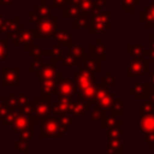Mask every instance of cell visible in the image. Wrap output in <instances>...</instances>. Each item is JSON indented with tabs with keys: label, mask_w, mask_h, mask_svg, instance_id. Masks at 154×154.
Returning a JSON list of instances; mask_svg holds the SVG:
<instances>
[{
	"label": "cell",
	"mask_w": 154,
	"mask_h": 154,
	"mask_svg": "<svg viewBox=\"0 0 154 154\" xmlns=\"http://www.w3.org/2000/svg\"><path fill=\"white\" fill-rule=\"evenodd\" d=\"M64 64L65 65H73V66H77L78 65V59H76L75 57H65L64 58Z\"/></svg>",
	"instance_id": "cell-28"
},
{
	"label": "cell",
	"mask_w": 154,
	"mask_h": 154,
	"mask_svg": "<svg viewBox=\"0 0 154 154\" xmlns=\"http://www.w3.org/2000/svg\"><path fill=\"white\" fill-rule=\"evenodd\" d=\"M67 2V0H53L52 1V5H54V6H60V5H64V4H66Z\"/></svg>",
	"instance_id": "cell-29"
},
{
	"label": "cell",
	"mask_w": 154,
	"mask_h": 154,
	"mask_svg": "<svg viewBox=\"0 0 154 154\" xmlns=\"http://www.w3.org/2000/svg\"><path fill=\"white\" fill-rule=\"evenodd\" d=\"M150 87L154 89V72L152 73V78H150Z\"/></svg>",
	"instance_id": "cell-30"
},
{
	"label": "cell",
	"mask_w": 154,
	"mask_h": 154,
	"mask_svg": "<svg viewBox=\"0 0 154 154\" xmlns=\"http://www.w3.org/2000/svg\"><path fill=\"white\" fill-rule=\"evenodd\" d=\"M57 66L53 63H40L37 70L35 71V75L40 77L41 79H51L55 77Z\"/></svg>",
	"instance_id": "cell-13"
},
{
	"label": "cell",
	"mask_w": 154,
	"mask_h": 154,
	"mask_svg": "<svg viewBox=\"0 0 154 154\" xmlns=\"http://www.w3.org/2000/svg\"><path fill=\"white\" fill-rule=\"evenodd\" d=\"M63 132H65V130L58 118L48 116L47 118L41 120V137H60Z\"/></svg>",
	"instance_id": "cell-3"
},
{
	"label": "cell",
	"mask_w": 154,
	"mask_h": 154,
	"mask_svg": "<svg viewBox=\"0 0 154 154\" xmlns=\"http://www.w3.org/2000/svg\"><path fill=\"white\" fill-rule=\"evenodd\" d=\"M119 1L123 2V5H124L123 8H124V11H132V8H134L135 6H137L141 0H119Z\"/></svg>",
	"instance_id": "cell-25"
},
{
	"label": "cell",
	"mask_w": 154,
	"mask_h": 154,
	"mask_svg": "<svg viewBox=\"0 0 154 154\" xmlns=\"http://www.w3.org/2000/svg\"><path fill=\"white\" fill-rule=\"evenodd\" d=\"M140 116V130L146 134V141L154 148V113Z\"/></svg>",
	"instance_id": "cell-7"
},
{
	"label": "cell",
	"mask_w": 154,
	"mask_h": 154,
	"mask_svg": "<svg viewBox=\"0 0 154 154\" xmlns=\"http://www.w3.org/2000/svg\"><path fill=\"white\" fill-rule=\"evenodd\" d=\"M154 113V105L152 102H144L141 106L140 114H153Z\"/></svg>",
	"instance_id": "cell-24"
},
{
	"label": "cell",
	"mask_w": 154,
	"mask_h": 154,
	"mask_svg": "<svg viewBox=\"0 0 154 154\" xmlns=\"http://www.w3.org/2000/svg\"><path fill=\"white\" fill-rule=\"evenodd\" d=\"M18 81L17 67H2V88H18Z\"/></svg>",
	"instance_id": "cell-11"
},
{
	"label": "cell",
	"mask_w": 154,
	"mask_h": 154,
	"mask_svg": "<svg viewBox=\"0 0 154 154\" xmlns=\"http://www.w3.org/2000/svg\"><path fill=\"white\" fill-rule=\"evenodd\" d=\"M96 100L97 107L111 109L114 114L122 113V100H116L114 95L108 89V84H100L96 87Z\"/></svg>",
	"instance_id": "cell-2"
},
{
	"label": "cell",
	"mask_w": 154,
	"mask_h": 154,
	"mask_svg": "<svg viewBox=\"0 0 154 154\" xmlns=\"http://www.w3.org/2000/svg\"><path fill=\"white\" fill-rule=\"evenodd\" d=\"M83 60H84L85 67L90 69L93 72H97L100 70V64L96 60V58H94V57H87V58H83Z\"/></svg>",
	"instance_id": "cell-19"
},
{
	"label": "cell",
	"mask_w": 154,
	"mask_h": 154,
	"mask_svg": "<svg viewBox=\"0 0 154 154\" xmlns=\"http://www.w3.org/2000/svg\"><path fill=\"white\" fill-rule=\"evenodd\" d=\"M149 89H150V88L148 87L147 83H144V84H142V85L136 84L132 89H129V93H132L134 97H135V99H138V97H144V94H146Z\"/></svg>",
	"instance_id": "cell-18"
},
{
	"label": "cell",
	"mask_w": 154,
	"mask_h": 154,
	"mask_svg": "<svg viewBox=\"0 0 154 154\" xmlns=\"http://www.w3.org/2000/svg\"><path fill=\"white\" fill-rule=\"evenodd\" d=\"M111 12H99L94 11L93 18H91V25H90V32L97 34V32H106V29L111 26Z\"/></svg>",
	"instance_id": "cell-4"
},
{
	"label": "cell",
	"mask_w": 154,
	"mask_h": 154,
	"mask_svg": "<svg viewBox=\"0 0 154 154\" xmlns=\"http://www.w3.org/2000/svg\"><path fill=\"white\" fill-rule=\"evenodd\" d=\"M69 51L72 54V57H75L76 59H83L84 57V51H83V46H75V45H69Z\"/></svg>",
	"instance_id": "cell-20"
},
{
	"label": "cell",
	"mask_w": 154,
	"mask_h": 154,
	"mask_svg": "<svg viewBox=\"0 0 154 154\" xmlns=\"http://www.w3.org/2000/svg\"><path fill=\"white\" fill-rule=\"evenodd\" d=\"M149 71V61H146L143 57L135 58L130 61L129 66V77H138Z\"/></svg>",
	"instance_id": "cell-10"
},
{
	"label": "cell",
	"mask_w": 154,
	"mask_h": 154,
	"mask_svg": "<svg viewBox=\"0 0 154 154\" xmlns=\"http://www.w3.org/2000/svg\"><path fill=\"white\" fill-rule=\"evenodd\" d=\"M51 111H52V107H51V101L48 97H41V99L35 100V108H34L35 119L42 120L47 118Z\"/></svg>",
	"instance_id": "cell-12"
},
{
	"label": "cell",
	"mask_w": 154,
	"mask_h": 154,
	"mask_svg": "<svg viewBox=\"0 0 154 154\" xmlns=\"http://www.w3.org/2000/svg\"><path fill=\"white\" fill-rule=\"evenodd\" d=\"M108 140H113V138H119V137H122V129H120V126L119 125H114V126H112L111 129H109V131H108Z\"/></svg>",
	"instance_id": "cell-23"
},
{
	"label": "cell",
	"mask_w": 154,
	"mask_h": 154,
	"mask_svg": "<svg viewBox=\"0 0 154 154\" xmlns=\"http://www.w3.org/2000/svg\"><path fill=\"white\" fill-rule=\"evenodd\" d=\"M34 114L29 116L24 112H18L16 113L13 120H12V126H13V130L14 131H18V132H23V131H32L34 132Z\"/></svg>",
	"instance_id": "cell-6"
},
{
	"label": "cell",
	"mask_w": 154,
	"mask_h": 154,
	"mask_svg": "<svg viewBox=\"0 0 154 154\" xmlns=\"http://www.w3.org/2000/svg\"><path fill=\"white\" fill-rule=\"evenodd\" d=\"M53 37L59 42V43H63V45H71L72 42V37L70 35V32H67L66 30H55L54 31V35Z\"/></svg>",
	"instance_id": "cell-16"
},
{
	"label": "cell",
	"mask_w": 154,
	"mask_h": 154,
	"mask_svg": "<svg viewBox=\"0 0 154 154\" xmlns=\"http://www.w3.org/2000/svg\"><path fill=\"white\" fill-rule=\"evenodd\" d=\"M37 14L41 17V18H46V17H49L51 16V8L46 6V2H41L38 6H37Z\"/></svg>",
	"instance_id": "cell-22"
},
{
	"label": "cell",
	"mask_w": 154,
	"mask_h": 154,
	"mask_svg": "<svg viewBox=\"0 0 154 154\" xmlns=\"http://www.w3.org/2000/svg\"><path fill=\"white\" fill-rule=\"evenodd\" d=\"M7 57V41L0 40V60L6 59Z\"/></svg>",
	"instance_id": "cell-27"
},
{
	"label": "cell",
	"mask_w": 154,
	"mask_h": 154,
	"mask_svg": "<svg viewBox=\"0 0 154 154\" xmlns=\"http://www.w3.org/2000/svg\"><path fill=\"white\" fill-rule=\"evenodd\" d=\"M107 152L108 153H119L122 152V141L119 138H113V140H109V144H108V148H107Z\"/></svg>",
	"instance_id": "cell-21"
},
{
	"label": "cell",
	"mask_w": 154,
	"mask_h": 154,
	"mask_svg": "<svg viewBox=\"0 0 154 154\" xmlns=\"http://www.w3.org/2000/svg\"><path fill=\"white\" fill-rule=\"evenodd\" d=\"M57 18L54 17H46L42 18L37 28L35 30V38H51L54 35V31L57 30Z\"/></svg>",
	"instance_id": "cell-5"
},
{
	"label": "cell",
	"mask_w": 154,
	"mask_h": 154,
	"mask_svg": "<svg viewBox=\"0 0 154 154\" xmlns=\"http://www.w3.org/2000/svg\"><path fill=\"white\" fill-rule=\"evenodd\" d=\"M140 20L143 22L144 26L154 28V2L150 4L143 12L140 13Z\"/></svg>",
	"instance_id": "cell-15"
},
{
	"label": "cell",
	"mask_w": 154,
	"mask_h": 154,
	"mask_svg": "<svg viewBox=\"0 0 154 154\" xmlns=\"http://www.w3.org/2000/svg\"><path fill=\"white\" fill-rule=\"evenodd\" d=\"M88 108V106L81 100V101H76V102H71V107H70V114L72 116H81L84 113V111Z\"/></svg>",
	"instance_id": "cell-17"
},
{
	"label": "cell",
	"mask_w": 154,
	"mask_h": 154,
	"mask_svg": "<svg viewBox=\"0 0 154 154\" xmlns=\"http://www.w3.org/2000/svg\"><path fill=\"white\" fill-rule=\"evenodd\" d=\"M54 93L58 96H66V97H72L77 93V88L75 83L70 78H64V77H57L55 82V89Z\"/></svg>",
	"instance_id": "cell-8"
},
{
	"label": "cell",
	"mask_w": 154,
	"mask_h": 154,
	"mask_svg": "<svg viewBox=\"0 0 154 154\" xmlns=\"http://www.w3.org/2000/svg\"><path fill=\"white\" fill-rule=\"evenodd\" d=\"M59 101L58 103L53 107V113L55 116H63V114H67L70 113V107H71V97H66V96H58Z\"/></svg>",
	"instance_id": "cell-14"
},
{
	"label": "cell",
	"mask_w": 154,
	"mask_h": 154,
	"mask_svg": "<svg viewBox=\"0 0 154 154\" xmlns=\"http://www.w3.org/2000/svg\"><path fill=\"white\" fill-rule=\"evenodd\" d=\"M93 76V71L89 69H79L75 73V83L78 89V96L87 106L96 100V85Z\"/></svg>",
	"instance_id": "cell-1"
},
{
	"label": "cell",
	"mask_w": 154,
	"mask_h": 154,
	"mask_svg": "<svg viewBox=\"0 0 154 154\" xmlns=\"http://www.w3.org/2000/svg\"><path fill=\"white\" fill-rule=\"evenodd\" d=\"M143 52V48L141 46H137V45H131L129 46V54L135 57V58H141L138 53H142Z\"/></svg>",
	"instance_id": "cell-26"
},
{
	"label": "cell",
	"mask_w": 154,
	"mask_h": 154,
	"mask_svg": "<svg viewBox=\"0 0 154 154\" xmlns=\"http://www.w3.org/2000/svg\"><path fill=\"white\" fill-rule=\"evenodd\" d=\"M8 37L12 38L13 43L18 45V43H24L25 46L30 45L34 42L35 40V30L34 29H23L20 31L14 30V32H8Z\"/></svg>",
	"instance_id": "cell-9"
}]
</instances>
